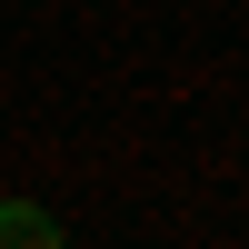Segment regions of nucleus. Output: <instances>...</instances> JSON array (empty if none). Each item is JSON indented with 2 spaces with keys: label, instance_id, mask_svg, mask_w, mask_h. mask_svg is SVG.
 Listing matches in <instances>:
<instances>
[{
  "label": "nucleus",
  "instance_id": "nucleus-1",
  "mask_svg": "<svg viewBox=\"0 0 249 249\" xmlns=\"http://www.w3.org/2000/svg\"><path fill=\"white\" fill-rule=\"evenodd\" d=\"M0 249H70V239L40 199H0Z\"/></svg>",
  "mask_w": 249,
  "mask_h": 249
}]
</instances>
